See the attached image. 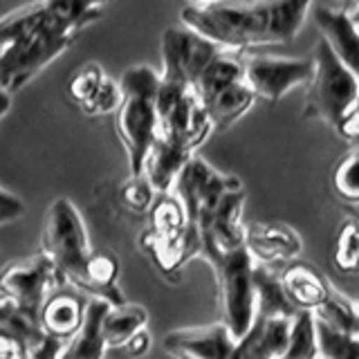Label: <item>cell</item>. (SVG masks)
<instances>
[{
    "label": "cell",
    "mask_w": 359,
    "mask_h": 359,
    "mask_svg": "<svg viewBox=\"0 0 359 359\" xmlns=\"http://www.w3.org/2000/svg\"><path fill=\"white\" fill-rule=\"evenodd\" d=\"M332 261L337 269H341L346 274L359 272V216H348L339 224Z\"/></svg>",
    "instance_id": "24"
},
{
    "label": "cell",
    "mask_w": 359,
    "mask_h": 359,
    "mask_svg": "<svg viewBox=\"0 0 359 359\" xmlns=\"http://www.w3.org/2000/svg\"><path fill=\"white\" fill-rule=\"evenodd\" d=\"M119 104H121V86L119 81H112L110 76H106L104 83L95 90V95L79 108H81L86 115L101 117V115H110V112H117Z\"/></svg>",
    "instance_id": "26"
},
{
    "label": "cell",
    "mask_w": 359,
    "mask_h": 359,
    "mask_svg": "<svg viewBox=\"0 0 359 359\" xmlns=\"http://www.w3.org/2000/svg\"><path fill=\"white\" fill-rule=\"evenodd\" d=\"M332 189L346 205H359V146L346 153L332 168Z\"/></svg>",
    "instance_id": "25"
},
{
    "label": "cell",
    "mask_w": 359,
    "mask_h": 359,
    "mask_svg": "<svg viewBox=\"0 0 359 359\" xmlns=\"http://www.w3.org/2000/svg\"><path fill=\"white\" fill-rule=\"evenodd\" d=\"M108 74L104 72V67L97 63H88L86 67H81L67 83V95L74 101V104H86V101L95 95V90L104 83V79Z\"/></svg>",
    "instance_id": "27"
},
{
    "label": "cell",
    "mask_w": 359,
    "mask_h": 359,
    "mask_svg": "<svg viewBox=\"0 0 359 359\" xmlns=\"http://www.w3.org/2000/svg\"><path fill=\"white\" fill-rule=\"evenodd\" d=\"M222 50V45L209 41L187 25L168 27L162 34V79L194 88L200 72Z\"/></svg>",
    "instance_id": "8"
},
{
    "label": "cell",
    "mask_w": 359,
    "mask_h": 359,
    "mask_svg": "<svg viewBox=\"0 0 359 359\" xmlns=\"http://www.w3.org/2000/svg\"><path fill=\"white\" fill-rule=\"evenodd\" d=\"M191 5H202V3H211V0H189Z\"/></svg>",
    "instance_id": "32"
},
{
    "label": "cell",
    "mask_w": 359,
    "mask_h": 359,
    "mask_svg": "<svg viewBox=\"0 0 359 359\" xmlns=\"http://www.w3.org/2000/svg\"><path fill=\"white\" fill-rule=\"evenodd\" d=\"M86 299H83V292H79L74 287L70 290V285H63V290L54 292L52 297L45 299L41 308L43 332L56 337V339L63 344L70 341L83 323Z\"/></svg>",
    "instance_id": "15"
},
{
    "label": "cell",
    "mask_w": 359,
    "mask_h": 359,
    "mask_svg": "<svg viewBox=\"0 0 359 359\" xmlns=\"http://www.w3.org/2000/svg\"><path fill=\"white\" fill-rule=\"evenodd\" d=\"M243 187L236 175H224L209 166L205 160L191 157L175 180V196L180 198L187 213V220L194 222L202 213L209 211L216 202L231 189Z\"/></svg>",
    "instance_id": "10"
},
{
    "label": "cell",
    "mask_w": 359,
    "mask_h": 359,
    "mask_svg": "<svg viewBox=\"0 0 359 359\" xmlns=\"http://www.w3.org/2000/svg\"><path fill=\"white\" fill-rule=\"evenodd\" d=\"M162 341L168 355L191 359H229L236 348V337L224 321L202 325V328L173 330Z\"/></svg>",
    "instance_id": "11"
},
{
    "label": "cell",
    "mask_w": 359,
    "mask_h": 359,
    "mask_svg": "<svg viewBox=\"0 0 359 359\" xmlns=\"http://www.w3.org/2000/svg\"><path fill=\"white\" fill-rule=\"evenodd\" d=\"M149 348H151V334L146 328H142L130 337V341L123 346V351H126L128 355H144Z\"/></svg>",
    "instance_id": "30"
},
{
    "label": "cell",
    "mask_w": 359,
    "mask_h": 359,
    "mask_svg": "<svg viewBox=\"0 0 359 359\" xmlns=\"http://www.w3.org/2000/svg\"><path fill=\"white\" fill-rule=\"evenodd\" d=\"M254 101H256V95L243 79V81L222 88L220 93L205 99L202 106H205L207 115L211 119L213 130H227L254 106Z\"/></svg>",
    "instance_id": "19"
},
{
    "label": "cell",
    "mask_w": 359,
    "mask_h": 359,
    "mask_svg": "<svg viewBox=\"0 0 359 359\" xmlns=\"http://www.w3.org/2000/svg\"><path fill=\"white\" fill-rule=\"evenodd\" d=\"M52 287H61L59 274H56L52 258L43 250L7 265L0 272V294L7 297L20 312H25L29 319L39 323L41 308Z\"/></svg>",
    "instance_id": "7"
},
{
    "label": "cell",
    "mask_w": 359,
    "mask_h": 359,
    "mask_svg": "<svg viewBox=\"0 0 359 359\" xmlns=\"http://www.w3.org/2000/svg\"><path fill=\"white\" fill-rule=\"evenodd\" d=\"M357 306H359V294H357Z\"/></svg>",
    "instance_id": "36"
},
{
    "label": "cell",
    "mask_w": 359,
    "mask_h": 359,
    "mask_svg": "<svg viewBox=\"0 0 359 359\" xmlns=\"http://www.w3.org/2000/svg\"><path fill=\"white\" fill-rule=\"evenodd\" d=\"M321 39L339 56V61L359 79V22L351 9L317 5L312 9Z\"/></svg>",
    "instance_id": "13"
},
{
    "label": "cell",
    "mask_w": 359,
    "mask_h": 359,
    "mask_svg": "<svg viewBox=\"0 0 359 359\" xmlns=\"http://www.w3.org/2000/svg\"><path fill=\"white\" fill-rule=\"evenodd\" d=\"M317 319V314H314ZM317 348L319 357L328 359H351L359 357V334L337 330L325 321L317 319Z\"/></svg>",
    "instance_id": "23"
},
{
    "label": "cell",
    "mask_w": 359,
    "mask_h": 359,
    "mask_svg": "<svg viewBox=\"0 0 359 359\" xmlns=\"http://www.w3.org/2000/svg\"><path fill=\"white\" fill-rule=\"evenodd\" d=\"M310 9L312 0H211L184 7L180 11V18L182 25L196 29L222 48L247 52L292 43Z\"/></svg>",
    "instance_id": "1"
},
{
    "label": "cell",
    "mask_w": 359,
    "mask_h": 359,
    "mask_svg": "<svg viewBox=\"0 0 359 359\" xmlns=\"http://www.w3.org/2000/svg\"><path fill=\"white\" fill-rule=\"evenodd\" d=\"M5 191H7L5 187H0V194H5Z\"/></svg>",
    "instance_id": "35"
},
{
    "label": "cell",
    "mask_w": 359,
    "mask_h": 359,
    "mask_svg": "<svg viewBox=\"0 0 359 359\" xmlns=\"http://www.w3.org/2000/svg\"><path fill=\"white\" fill-rule=\"evenodd\" d=\"M157 119L160 133L166 137L187 144L191 151H198L200 144L213 130L211 119L202 106L194 88L166 81L160 74V90H157Z\"/></svg>",
    "instance_id": "6"
},
{
    "label": "cell",
    "mask_w": 359,
    "mask_h": 359,
    "mask_svg": "<svg viewBox=\"0 0 359 359\" xmlns=\"http://www.w3.org/2000/svg\"><path fill=\"white\" fill-rule=\"evenodd\" d=\"M194 153L196 151H191L187 144L166 137V135H157L144 160L142 175H146V180L153 184L157 194H168L173 189L180 171L194 157Z\"/></svg>",
    "instance_id": "16"
},
{
    "label": "cell",
    "mask_w": 359,
    "mask_h": 359,
    "mask_svg": "<svg viewBox=\"0 0 359 359\" xmlns=\"http://www.w3.org/2000/svg\"><path fill=\"white\" fill-rule=\"evenodd\" d=\"M292 319L294 314H254V321L238 341H236L231 359L254 357V359H280L285 357Z\"/></svg>",
    "instance_id": "12"
},
{
    "label": "cell",
    "mask_w": 359,
    "mask_h": 359,
    "mask_svg": "<svg viewBox=\"0 0 359 359\" xmlns=\"http://www.w3.org/2000/svg\"><path fill=\"white\" fill-rule=\"evenodd\" d=\"M9 108H11V93H7V90L0 88V119L7 115Z\"/></svg>",
    "instance_id": "31"
},
{
    "label": "cell",
    "mask_w": 359,
    "mask_h": 359,
    "mask_svg": "<svg viewBox=\"0 0 359 359\" xmlns=\"http://www.w3.org/2000/svg\"><path fill=\"white\" fill-rule=\"evenodd\" d=\"M110 306H115V303H110L104 297L86 299L83 323L72 339L63 346L61 357H104L108 353V348L104 344V334H101V323H104V317L110 310Z\"/></svg>",
    "instance_id": "17"
},
{
    "label": "cell",
    "mask_w": 359,
    "mask_h": 359,
    "mask_svg": "<svg viewBox=\"0 0 359 359\" xmlns=\"http://www.w3.org/2000/svg\"><path fill=\"white\" fill-rule=\"evenodd\" d=\"M280 283H283L287 299L299 310H317L330 292V283L325 276L306 263H294L283 269Z\"/></svg>",
    "instance_id": "18"
},
{
    "label": "cell",
    "mask_w": 359,
    "mask_h": 359,
    "mask_svg": "<svg viewBox=\"0 0 359 359\" xmlns=\"http://www.w3.org/2000/svg\"><path fill=\"white\" fill-rule=\"evenodd\" d=\"M157 191L153 189V184L146 180V175H130V180L121 189V200L130 211H146L153 205V196Z\"/></svg>",
    "instance_id": "28"
},
{
    "label": "cell",
    "mask_w": 359,
    "mask_h": 359,
    "mask_svg": "<svg viewBox=\"0 0 359 359\" xmlns=\"http://www.w3.org/2000/svg\"><path fill=\"white\" fill-rule=\"evenodd\" d=\"M22 213H25V205H22V200L18 196H14L11 191L0 194V227L7 222L18 220Z\"/></svg>",
    "instance_id": "29"
},
{
    "label": "cell",
    "mask_w": 359,
    "mask_h": 359,
    "mask_svg": "<svg viewBox=\"0 0 359 359\" xmlns=\"http://www.w3.org/2000/svg\"><path fill=\"white\" fill-rule=\"evenodd\" d=\"M149 323V312L142 306H135V303H119V306H110L106 312L104 323H101V334H104V344L110 348H123L130 337L146 328Z\"/></svg>",
    "instance_id": "20"
},
{
    "label": "cell",
    "mask_w": 359,
    "mask_h": 359,
    "mask_svg": "<svg viewBox=\"0 0 359 359\" xmlns=\"http://www.w3.org/2000/svg\"><path fill=\"white\" fill-rule=\"evenodd\" d=\"M245 83L256 95V99H265L276 104L292 88L306 86L312 76L314 61L310 59H280V56H245Z\"/></svg>",
    "instance_id": "9"
},
{
    "label": "cell",
    "mask_w": 359,
    "mask_h": 359,
    "mask_svg": "<svg viewBox=\"0 0 359 359\" xmlns=\"http://www.w3.org/2000/svg\"><path fill=\"white\" fill-rule=\"evenodd\" d=\"M317 319L314 310H297L292 319L290 341L283 359H303V357H317Z\"/></svg>",
    "instance_id": "22"
},
{
    "label": "cell",
    "mask_w": 359,
    "mask_h": 359,
    "mask_svg": "<svg viewBox=\"0 0 359 359\" xmlns=\"http://www.w3.org/2000/svg\"><path fill=\"white\" fill-rule=\"evenodd\" d=\"M353 211H355V213H357V216H359V205H355V207H353Z\"/></svg>",
    "instance_id": "33"
},
{
    "label": "cell",
    "mask_w": 359,
    "mask_h": 359,
    "mask_svg": "<svg viewBox=\"0 0 359 359\" xmlns=\"http://www.w3.org/2000/svg\"><path fill=\"white\" fill-rule=\"evenodd\" d=\"M314 314H317V319L325 321L337 330L359 334V306H357V299L353 301L351 297H346L344 292H339V290L330 287L328 297H325L321 306L314 310Z\"/></svg>",
    "instance_id": "21"
},
{
    "label": "cell",
    "mask_w": 359,
    "mask_h": 359,
    "mask_svg": "<svg viewBox=\"0 0 359 359\" xmlns=\"http://www.w3.org/2000/svg\"><path fill=\"white\" fill-rule=\"evenodd\" d=\"M119 86L121 104L115 112L117 135L128 155L130 175H142L144 160L160 133V119H157L160 72L149 65H133L123 70Z\"/></svg>",
    "instance_id": "2"
},
{
    "label": "cell",
    "mask_w": 359,
    "mask_h": 359,
    "mask_svg": "<svg viewBox=\"0 0 359 359\" xmlns=\"http://www.w3.org/2000/svg\"><path fill=\"white\" fill-rule=\"evenodd\" d=\"M202 258L216 272L222 321L236 337V341H238L250 330L256 312L254 258L247 250V245L229 247V250H213Z\"/></svg>",
    "instance_id": "5"
},
{
    "label": "cell",
    "mask_w": 359,
    "mask_h": 359,
    "mask_svg": "<svg viewBox=\"0 0 359 359\" xmlns=\"http://www.w3.org/2000/svg\"><path fill=\"white\" fill-rule=\"evenodd\" d=\"M314 70L308 79L303 119L323 121L337 128L341 119L359 104V79L339 61L330 45L317 41L312 52Z\"/></svg>",
    "instance_id": "4"
},
{
    "label": "cell",
    "mask_w": 359,
    "mask_h": 359,
    "mask_svg": "<svg viewBox=\"0 0 359 359\" xmlns=\"http://www.w3.org/2000/svg\"><path fill=\"white\" fill-rule=\"evenodd\" d=\"M41 250L52 258L59 283L86 292V269L93 256L86 222L70 198H56L45 216Z\"/></svg>",
    "instance_id": "3"
},
{
    "label": "cell",
    "mask_w": 359,
    "mask_h": 359,
    "mask_svg": "<svg viewBox=\"0 0 359 359\" xmlns=\"http://www.w3.org/2000/svg\"><path fill=\"white\" fill-rule=\"evenodd\" d=\"M245 245L256 265L274 267L303 250L301 236L285 222H252L245 229Z\"/></svg>",
    "instance_id": "14"
},
{
    "label": "cell",
    "mask_w": 359,
    "mask_h": 359,
    "mask_svg": "<svg viewBox=\"0 0 359 359\" xmlns=\"http://www.w3.org/2000/svg\"><path fill=\"white\" fill-rule=\"evenodd\" d=\"M344 3H353V5H355V3H357V0H344Z\"/></svg>",
    "instance_id": "34"
}]
</instances>
